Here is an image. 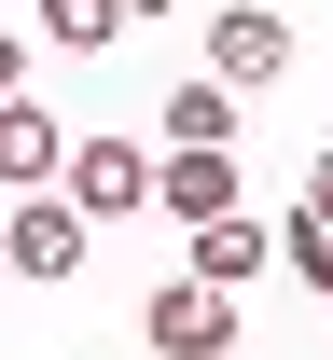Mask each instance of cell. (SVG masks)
<instances>
[{
    "instance_id": "obj_10",
    "label": "cell",
    "mask_w": 333,
    "mask_h": 360,
    "mask_svg": "<svg viewBox=\"0 0 333 360\" xmlns=\"http://www.w3.org/2000/svg\"><path fill=\"white\" fill-rule=\"evenodd\" d=\"M278 264H291V277H320V291H333V222H320V208H291V222H278Z\"/></svg>"
},
{
    "instance_id": "obj_7",
    "label": "cell",
    "mask_w": 333,
    "mask_h": 360,
    "mask_svg": "<svg viewBox=\"0 0 333 360\" xmlns=\"http://www.w3.org/2000/svg\"><path fill=\"white\" fill-rule=\"evenodd\" d=\"M264 264H278V236L250 222V208L237 222H194V277H208V291H237V277H264Z\"/></svg>"
},
{
    "instance_id": "obj_11",
    "label": "cell",
    "mask_w": 333,
    "mask_h": 360,
    "mask_svg": "<svg viewBox=\"0 0 333 360\" xmlns=\"http://www.w3.org/2000/svg\"><path fill=\"white\" fill-rule=\"evenodd\" d=\"M306 208H320V222H333V153H320V167H306Z\"/></svg>"
},
{
    "instance_id": "obj_8",
    "label": "cell",
    "mask_w": 333,
    "mask_h": 360,
    "mask_svg": "<svg viewBox=\"0 0 333 360\" xmlns=\"http://www.w3.org/2000/svg\"><path fill=\"white\" fill-rule=\"evenodd\" d=\"M56 167H70V153H56V111H28V97H0V180H28V194H42Z\"/></svg>"
},
{
    "instance_id": "obj_9",
    "label": "cell",
    "mask_w": 333,
    "mask_h": 360,
    "mask_svg": "<svg viewBox=\"0 0 333 360\" xmlns=\"http://www.w3.org/2000/svg\"><path fill=\"white\" fill-rule=\"evenodd\" d=\"M42 28H56V42H70V56H97V42H111V28H125V0H42Z\"/></svg>"
},
{
    "instance_id": "obj_6",
    "label": "cell",
    "mask_w": 333,
    "mask_h": 360,
    "mask_svg": "<svg viewBox=\"0 0 333 360\" xmlns=\"http://www.w3.org/2000/svg\"><path fill=\"white\" fill-rule=\"evenodd\" d=\"M222 139H237V84H208V70L167 84V153H222Z\"/></svg>"
},
{
    "instance_id": "obj_1",
    "label": "cell",
    "mask_w": 333,
    "mask_h": 360,
    "mask_svg": "<svg viewBox=\"0 0 333 360\" xmlns=\"http://www.w3.org/2000/svg\"><path fill=\"white\" fill-rule=\"evenodd\" d=\"M84 236H97V222L42 180V194H14V222H0V264L28 277V291H70V277H84Z\"/></svg>"
},
{
    "instance_id": "obj_13",
    "label": "cell",
    "mask_w": 333,
    "mask_h": 360,
    "mask_svg": "<svg viewBox=\"0 0 333 360\" xmlns=\"http://www.w3.org/2000/svg\"><path fill=\"white\" fill-rule=\"evenodd\" d=\"M0 97H14V28H0Z\"/></svg>"
},
{
    "instance_id": "obj_5",
    "label": "cell",
    "mask_w": 333,
    "mask_h": 360,
    "mask_svg": "<svg viewBox=\"0 0 333 360\" xmlns=\"http://www.w3.org/2000/svg\"><path fill=\"white\" fill-rule=\"evenodd\" d=\"M153 208H167V222H237V153H167V167H153Z\"/></svg>"
},
{
    "instance_id": "obj_12",
    "label": "cell",
    "mask_w": 333,
    "mask_h": 360,
    "mask_svg": "<svg viewBox=\"0 0 333 360\" xmlns=\"http://www.w3.org/2000/svg\"><path fill=\"white\" fill-rule=\"evenodd\" d=\"M139 14H181V0H125V28H139Z\"/></svg>"
},
{
    "instance_id": "obj_3",
    "label": "cell",
    "mask_w": 333,
    "mask_h": 360,
    "mask_svg": "<svg viewBox=\"0 0 333 360\" xmlns=\"http://www.w3.org/2000/svg\"><path fill=\"white\" fill-rule=\"evenodd\" d=\"M139 333H153V360H237V291H208V277H167L139 305Z\"/></svg>"
},
{
    "instance_id": "obj_2",
    "label": "cell",
    "mask_w": 333,
    "mask_h": 360,
    "mask_svg": "<svg viewBox=\"0 0 333 360\" xmlns=\"http://www.w3.org/2000/svg\"><path fill=\"white\" fill-rule=\"evenodd\" d=\"M56 194H70L84 222H139V208H153V153H139V139H70Z\"/></svg>"
},
{
    "instance_id": "obj_4",
    "label": "cell",
    "mask_w": 333,
    "mask_h": 360,
    "mask_svg": "<svg viewBox=\"0 0 333 360\" xmlns=\"http://www.w3.org/2000/svg\"><path fill=\"white\" fill-rule=\"evenodd\" d=\"M291 70V28L264 14V0H237V14H208V84H237V97H264Z\"/></svg>"
}]
</instances>
